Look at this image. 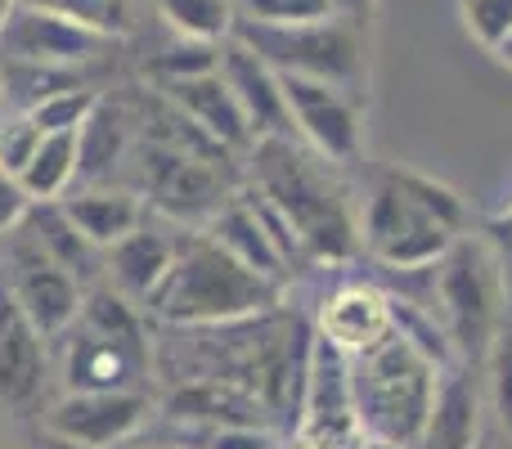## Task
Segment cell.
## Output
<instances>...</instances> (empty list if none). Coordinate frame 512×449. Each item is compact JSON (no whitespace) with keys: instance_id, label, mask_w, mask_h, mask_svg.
<instances>
[{"instance_id":"cell-34","label":"cell","mask_w":512,"mask_h":449,"mask_svg":"<svg viewBox=\"0 0 512 449\" xmlns=\"http://www.w3.org/2000/svg\"><path fill=\"white\" fill-rule=\"evenodd\" d=\"M27 212H32V198L23 194V185H18L14 176L0 171V238L14 234V229L27 221Z\"/></svg>"},{"instance_id":"cell-25","label":"cell","mask_w":512,"mask_h":449,"mask_svg":"<svg viewBox=\"0 0 512 449\" xmlns=\"http://www.w3.org/2000/svg\"><path fill=\"white\" fill-rule=\"evenodd\" d=\"M158 14L180 41L198 45H225L239 23V5L234 0H158Z\"/></svg>"},{"instance_id":"cell-41","label":"cell","mask_w":512,"mask_h":449,"mask_svg":"<svg viewBox=\"0 0 512 449\" xmlns=\"http://www.w3.org/2000/svg\"><path fill=\"white\" fill-rule=\"evenodd\" d=\"M9 108H5V72H0V117H5Z\"/></svg>"},{"instance_id":"cell-42","label":"cell","mask_w":512,"mask_h":449,"mask_svg":"<svg viewBox=\"0 0 512 449\" xmlns=\"http://www.w3.org/2000/svg\"><path fill=\"white\" fill-rule=\"evenodd\" d=\"M504 229H508V247H512V212H508V225Z\"/></svg>"},{"instance_id":"cell-4","label":"cell","mask_w":512,"mask_h":449,"mask_svg":"<svg viewBox=\"0 0 512 449\" xmlns=\"http://www.w3.org/2000/svg\"><path fill=\"white\" fill-rule=\"evenodd\" d=\"M441 373L418 346H409L400 333H391L369 355L351 360V396L355 418L364 436L414 449L423 441V427L432 418Z\"/></svg>"},{"instance_id":"cell-8","label":"cell","mask_w":512,"mask_h":449,"mask_svg":"<svg viewBox=\"0 0 512 449\" xmlns=\"http://www.w3.org/2000/svg\"><path fill=\"white\" fill-rule=\"evenodd\" d=\"M5 238L9 243H5V279L0 283H5L9 297L18 301V310L32 319L36 333H41L45 342H54V337H63L77 324L86 292H81V283L72 279L63 265H54L50 256L36 247V238L27 234L23 225Z\"/></svg>"},{"instance_id":"cell-28","label":"cell","mask_w":512,"mask_h":449,"mask_svg":"<svg viewBox=\"0 0 512 449\" xmlns=\"http://www.w3.org/2000/svg\"><path fill=\"white\" fill-rule=\"evenodd\" d=\"M99 90H90V86H72V90H63V95H54V99H45V104H36L32 113V122L41 126V135H77L81 126L90 122V113L99 108Z\"/></svg>"},{"instance_id":"cell-16","label":"cell","mask_w":512,"mask_h":449,"mask_svg":"<svg viewBox=\"0 0 512 449\" xmlns=\"http://www.w3.org/2000/svg\"><path fill=\"white\" fill-rule=\"evenodd\" d=\"M221 77L234 90L243 117H248L256 140H270V135H292V117H288V99H283V81L270 63L256 50H248L243 41H225L221 45Z\"/></svg>"},{"instance_id":"cell-6","label":"cell","mask_w":512,"mask_h":449,"mask_svg":"<svg viewBox=\"0 0 512 449\" xmlns=\"http://www.w3.org/2000/svg\"><path fill=\"white\" fill-rule=\"evenodd\" d=\"M508 283L490 243L463 234L436 261V319L450 333L459 364H486L495 337L504 333Z\"/></svg>"},{"instance_id":"cell-21","label":"cell","mask_w":512,"mask_h":449,"mask_svg":"<svg viewBox=\"0 0 512 449\" xmlns=\"http://www.w3.org/2000/svg\"><path fill=\"white\" fill-rule=\"evenodd\" d=\"M207 238H212V243H221L230 256H239L248 270L265 274V279H288V261H283L279 247L270 243V234H265V225H261V216H256V207H252L248 194L230 198V203L212 216Z\"/></svg>"},{"instance_id":"cell-39","label":"cell","mask_w":512,"mask_h":449,"mask_svg":"<svg viewBox=\"0 0 512 449\" xmlns=\"http://www.w3.org/2000/svg\"><path fill=\"white\" fill-rule=\"evenodd\" d=\"M495 54H499V63H504V68H512V36H508V41H504V45H499V50H495Z\"/></svg>"},{"instance_id":"cell-1","label":"cell","mask_w":512,"mask_h":449,"mask_svg":"<svg viewBox=\"0 0 512 449\" xmlns=\"http://www.w3.org/2000/svg\"><path fill=\"white\" fill-rule=\"evenodd\" d=\"M252 189L292 225L306 261L342 265L364 252L360 247V212L346 189L333 180V162L297 144V135L256 140L248 153Z\"/></svg>"},{"instance_id":"cell-10","label":"cell","mask_w":512,"mask_h":449,"mask_svg":"<svg viewBox=\"0 0 512 449\" xmlns=\"http://www.w3.org/2000/svg\"><path fill=\"white\" fill-rule=\"evenodd\" d=\"M149 414V391H68L50 405L45 427L72 449H117L144 432Z\"/></svg>"},{"instance_id":"cell-32","label":"cell","mask_w":512,"mask_h":449,"mask_svg":"<svg viewBox=\"0 0 512 449\" xmlns=\"http://www.w3.org/2000/svg\"><path fill=\"white\" fill-rule=\"evenodd\" d=\"M221 63V45H198V41H176L171 50H162L153 59V77L158 81H180V77H198L212 72Z\"/></svg>"},{"instance_id":"cell-22","label":"cell","mask_w":512,"mask_h":449,"mask_svg":"<svg viewBox=\"0 0 512 449\" xmlns=\"http://www.w3.org/2000/svg\"><path fill=\"white\" fill-rule=\"evenodd\" d=\"M23 229L36 238V247H41L54 265H63V270H68L77 283L81 279H95V274L104 270V252H99V247L68 221V212H63L59 203H32Z\"/></svg>"},{"instance_id":"cell-35","label":"cell","mask_w":512,"mask_h":449,"mask_svg":"<svg viewBox=\"0 0 512 449\" xmlns=\"http://www.w3.org/2000/svg\"><path fill=\"white\" fill-rule=\"evenodd\" d=\"M373 5H378V0H333V9L342 18H351V23H369Z\"/></svg>"},{"instance_id":"cell-5","label":"cell","mask_w":512,"mask_h":449,"mask_svg":"<svg viewBox=\"0 0 512 449\" xmlns=\"http://www.w3.org/2000/svg\"><path fill=\"white\" fill-rule=\"evenodd\" d=\"M77 333L63 355L68 391H144L149 378V333H144L135 306L117 288H95L81 301Z\"/></svg>"},{"instance_id":"cell-31","label":"cell","mask_w":512,"mask_h":449,"mask_svg":"<svg viewBox=\"0 0 512 449\" xmlns=\"http://www.w3.org/2000/svg\"><path fill=\"white\" fill-rule=\"evenodd\" d=\"M459 9L472 41H481L490 54L512 36V0H459Z\"/></svg>"},{"instance_id":"cell-11","label":"cell","mask_w":512,"mask_h":449,"mask_svg":"<svg viewBox=\"0 0 512 449\" xmlns=\"http://www.w3.org/2000/svg\"><path fill=\"white\" fill-rule=\"evenodd\" d=\"M108 36L90 32V27L59 18L50 9H36L18 0L14 14L0 27V59H18V63H45V68H81L95 63L108 50Z\"/></svg>"},{"instance_id":"cell-29","label":"cell","mask_w":512,"mask_h":449,"mask_svg":"<svg viewBox=\"0 0 512 449\" xmlns=\"http://www.w3.org/2000/svg\"><path fill=\"white\" fill-rule=\"evenodd\" d=\"M234 5H239V18L261 27H301L337 18L333 0H234Z\"/></svg>"},{"instance_id":"cell-13","label":"cell","mask_w":512,"mask_h":449,"mask_svg":"<svg viewBox=\"0 0 512 449\" xmlns=\"http://www.w3.org/2000/svg\"><path fill=\"white\" fill-rule=\"evenodd\" d=\"M144 189L171 216H216L234 198L225 185V171L212 158L176 153L162 144L144 149Z\"/></svg>"},{"instance_id":"cell-27","label":"cell","mask_w":512,"mask_h":449,"mask_svg":"<svg viewBox=\"0 0 512 449\" xmlns=\"http://www.w3.org/2000/svg\"><path fill=\"white\" fill-rule=\"evenodd\" d=\"M23 5H36V9H50L59 18H72V23L90 27V32L108 36H126L131 27V0H23Z\"/></svg>"},{"instance_id":"cell-12","label":"cell","mask_w":512,"mask_h":449,"mask_svg":"<svg viewBox=\"0 0 512 449\" xmlns=\"http://www.w3.org/2000/svg\"><path fill=\"white\" fill-rule=\"evenodd\" d=\"M396 333V301L382 283L369 279H351L337 283L324 301H319L315 315V337H324L328 346L355 360V355H369L373 346H382Z\"/></svg>"},{"instance_id":"cell-26","label":"cell","mask_w":512,"mask_h":449,"mask_svg":"<svg viewBox=\"0 0 512 449\" xmlns=\"http://www.w3.org/2000/svg\"><path fill=\"white\" fill-rule=\"evenodd\" d=\"M5 72V108L9 113H32L36 104L63 95L72 86H86L77 77V68H45V63H18V59H0Z\"/></svg>"},{"instance_id":"cell-7","label":"cell","mask_w":512,"mask_h":449,"mask_svg":"<svg viewBox=\"0 0 512 449\" xmlns=\"http://www.w3.org/2000/svg\"><path fill=\"white\" fill-rule=\"evenodd\" d=\"M234 41H243L270 63L279 77H310L342 86L351 95H364L369 81V54H364V23L351 18H324V23H301V27H261L239 18L234 23Z\"/></svg>"},{"instance_id":"cell-2","label":"cell","mask_w":512,"mask_h":449,"mask_svg":"<svg viewBox=\"0 0 512 449\" xmlns=\"http://www.w3.org/2000/svg\"><path fill=\"white\" fill-rule=\"evenodd\" d=\"M468 234V207L445 180L414 167H382L360 207V247L382 270L436 265Z\"/></svg>"},{"instance_id":"cell-17","label":"cell","mask_w":512,"mask_h":449,"mask_svg":"<svg viewBox=\"0 0 512 449\" xmlns=\"http://www.w3.org/2000/svg\"><path fill=\"white\" fill-rule=\"evenodd\" d=\"M167 423H212V427H261L270 432V409L243 387L216 378H189L162 400Z\"/></svg>"},{"instance_id":"cell-23","label":"cell","mask_w":512,"mask_h":449,"mask_svg":"<svg viewBox=\"0 0 512 449\" xmlns=\"http://www.w3.org/2000/svg\"><path fill=\"white\" fill-rule=\"evenodd\" d=\"M131 144V117L122 104L99 99V108L90 113V122L77 131V185H104L113 180L117 162L126 158Z\"/></svg>"},{"instance_id":"cell-18","label":"cell","mask_w":512,"mask_h":449,"mask_svg":"<svg viewBox=\"0 0 512 449\" xmlns=\"http://www.w3.org/2000/svg\"><path fill=\"white\" fill-rule=\"evenodd\" d=\"M180 243H185V238H171L167 229L144 221L135 234H126L122 243H113L104 252V270H108V279H113V288L122 292L126 301L131 297L149 301L153 292H158V283L167 279V270L176 265Z\"/></svg>"},{"instance_id":"cell-33","label":"cell","mask_w":512,"mask_h":449,"mask_svg":"<svg viewBox=\"0 0 512 449\" xmlns=\"http://www.w3.org/2000/svg\"><path fill=\"white\" fill-rule=\"evenodd\" d=\"M490 405H495L499 432L512 436V328L504 324V333L490 346Z\"/></svg>"},{"instance_id":"cell-30","label":"cell","mask_w":512,"mask_h":449,"mask_svg":"<svg viewBox=\"0 0 512 449\" xmlns=\"http://www.w3.org/2000/svg\"><path fill=\"white\" fill-rule=\"evenodd\" d=\"M41 140H45L41 126H36L27 113H5L0 117V171L18 180L27 171V162L36 158Z\"/></svg>"},{"instance_id":"cell-9","label":"cell","mask_w":512,"mask_h":449,"mask_svg":"<svg viewBox=\"0 0 512 449\" xmlns=\"http://www.w3.org/2000/svg\"><path fill=\"white\" fill-rule=\"evenodd\" d=\"M283 99H288L292 135L306 144L310 153H319L333 167H351L360 162L364 149V95H351L342 86L310 77H279Z\"/></svg>"},{"instance_id":"cell-15","label":"cell","mask_w":512,"mask_h":449,"mask_svg":"<svg viewBox=\"0 0 512 449\" xmlns=\"http://www.w3.org/2000/svg\"><path fill=\"white\" fill-rule=\"evenodd\" d=\"M162 99H167V104H176L180 113H185L189 122H194L198 131H203L207 140L216 144V149H225V153H252L256 135H252L248 117H243L239 99H234V90L225 86L221 63H216L212 72H198V77L162 81Z\"/></svg>"},{"instance_id":"cell-37","label":"cell","mask_w":512,"mask_h":449,"mask_svg":"<svg viewBox=\"0 0 512 449\" xmlns=\"http://www.w3.org/2000/svg\"><path fill=\"white\" fill-rule=\"evenodd\" d=\"M117 449H180V445H171V441H162V436H158V441H149V445H131V441H126V445H117Z\"/></svg>"},{"instance_id":"cell-20","label":"cell","mask_w":512,"mask_h":449,"mask_svg":"<svg viewBox=\"0 0 512 449\" xmlns=\"http://www.w3.org/2000/svg\"><path fill=\"white\" fill-rule=\"evenodd\" d=\"M481 441V387L468 364H454L441 373L432 418L423 427V441L414 449H477Z\"/></svg>"},{"instance_id":"cell-40","label":"cell","mask_w":512,"mask_h":449,"mask_svg":"<svg viewBox=\"0 0 512 449\" xmlns=\"http://www.w3.org/2000/svg\"><path fill=\"white\" fill-rule=\"evenodd\" d=\"M14 5H18V0H0V27H5V18L14 14Z\"/></svg>"},{"instance_id":"cell-24","label":"cell","mask_w":512,"mask_h":449,"mask_svg":"<svg viewBox=\"0 0 512 449\" xmlns=\"http://www.w3.org/2000/svg\"><path fill=\"white\" fill-rule=\"evenodd\" d=\"M18 185L32 203H59L77 185V135H45Z\"/></svg>"},{"instance_id":"cell-14","label":"cell","mask_w":512,"mask_h":449,"mask_svg":"<svg viewBox=\"0 0 512 449\" xmlns=\"http://www.w3.org/2000/svg\"><path fill=\"white\" fill-rule=\"evenodd\" d=\"M50 378L45 337L32 328V319L18 310L9 288L0 283V405L5 409H36Z\"/></svg>"},{"instance_id":"cell-38","label":"cell","mask_w":512,"mask_h":449,"mask_svg":"<svg viewBox=\"0 0 512 449\" xmlns=\"http://www.w3.org/2000/svg\"><path fill=\"white\" fill-rule=\"evenodd\" d=\"M360 449H405V445H391V441H378V436H364Z\"/></svg>"},{"instance_id":"cell-36","label":"cell","mask_w":512,"mask_h":449,"mask_svg":"<svg viewBox=\"0 0 512 449\" xmlns=\"http://www.w3.org/2000/svg\"><path fill=\"white\" fill-rule=\"evenodd\" d=\"M477 449H512V436L508 432H481V441H477Z\"/></svg>"},{"instance_id":"cell-19","label":"cell","mask_w":512,"mask_h":449,"mask_svg":"<svg viewBox=\"0 0 512 449\" xmlns=\"http://www.w3.org/2000/svg\"><path fill=\"white\" fill-rule=\"evenodd\" d=\"M59 207L99 252H108L113 243H122L126 234H135V229L149 221L144 194L140 189H122V185H81L77 194L59 198Z\"/></svg>"},{"instance_id":"cell-3","label":"cell","mask_w":512,"mask_h":449,"mask_svg":"<svg viewBox=\"0 0 512 449\" xmlns=\"http://www.w3.org/2000/svg\"><path fill=\"white\" fill-rule=\"evenodd\" d=\"M283 306V279H265L248 270L239 256H230L207 234H194L180 243L176 265L158 292L149 297V310L176 328H216L239 319L270 315Z\"/></svg>"}]
</instances>
